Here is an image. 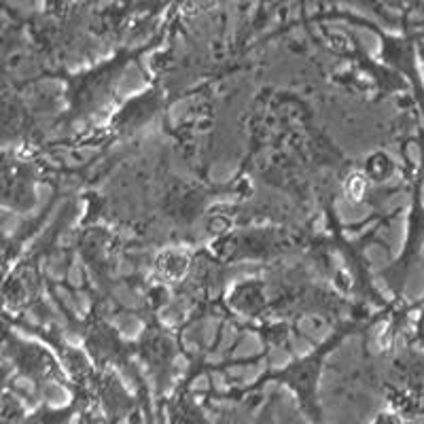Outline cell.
Listing matches in <instances>:
<instances>
[{"mask_svg": "<svg viewBox=\"0 0 424 424\" xmlns=\"http://www.w3.org/2000/svg\"><path fill=\"white\" fill-rule=\"evenodd\" d=\"M329 350L323 348L321 352H316L310 359H303L295 365H291L287 371L280 373V378H285L291 386H295L299 393H305L310 397V393H314V386H316V378H318V371H321V363H323V355Z\"/></svg>", "mask_w": 424, "mask_h": 424, "instance_id": "6da1fadb", "label": "cell"}, {"mask_svg": "<svg viewBox=\"0 0 424 424\" xmlns=\"http://www.w3.org/2000/svg\"><path fill=\"white\" fill-rule=\"evenodd\" d=\"M235 308H240L244 312H257L263 305V291L257 282H249V285L240 287L233 295Z\"/></svg>", "mask_w": 424, "mask_h": 424, "instance_id": "3957f363", "label": "cell"}, {"mask_svg": "<svg viewBox=\"0 0 424 424\" xmlns=\"http://www.w3.org/2000/svg\"><path fill=\"white\" fill-rule=\"evenodd\" d=\"M157 96H151V93H147V96L143 98H136L132 100L127 106H125V111H121V115L117 117V123H119L121 129H132V127H138V125H143L149 121V117L155 113L157 109Z\"/></svg>", "mask_w": 424, "mask_h": 424, "instance_id": "7a4b0ae2", "label": "cell"}]
</instances>
